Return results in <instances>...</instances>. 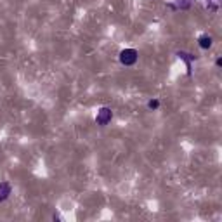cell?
Returning a JSON list of instances; mask_svg holds the SVG:
<instances>
[{"label":"cell","mask_w":222,"mask_h":222,"mask_svg":"<svg viewBox=\"0 0 222 222\" xmlns=\"http://www.w3.org/2000/svg\"><path fill=\"white\" fill-rule=\"evenodd\" d=\"M200 45H201V47H210V45H212V40H210V37H203V38L200 40Z\"/></svg>","instance_id":"cell-1"}]
</instances>
